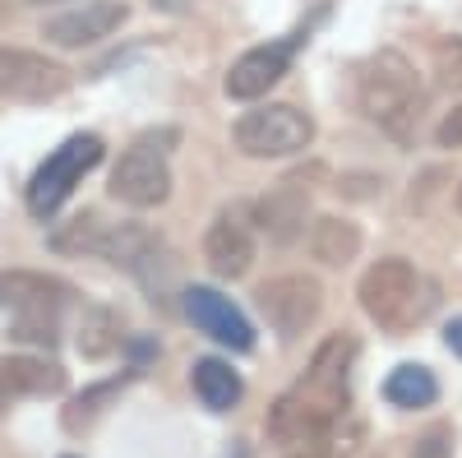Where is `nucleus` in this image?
Returning <instances> with one entry per match:
<instances>
[{
  "label": "nucleus",
  "mask_w": 462,
  "mask_h": 458,
  "mask_svg": "<svg viewBox=\"0 0 462 458\" xmlns=\"http://www.w3.org/2000/svg\"><path fill=\"white\" fill-rule=\"evenodd\" d=\"M291 458H333V453H324V449H300V453H291Z\"/></svg>",
  "instance_id": "24"
},
{
  "label": "nucleus",
  "mask_w": 462,
  "mask_h": 458,
  "mask_svg": "<svg viewBox=\"0 0 462 458\" xmlns=\"http://www.w3.org/2000/svg\"><path fill=\"white\" fill-rule=\"evenodd\" d=\"M352 361H356V338L352 333H328L315 348L305 375L268 407V416H263L268 440L273 444H300V449L319 444L337 426V416L346 412Z\"/></svg>",
  "instance_id": "1"
},
{
  "label": "nucleus",
  "mask_w": 462,
  "mask_h": 458,
  "mask_svg": "<svg viewBox=\"0 0 462 458\" xmlns=\"http://www.w3.org/2000/svg\"><path fill=\"white\" fill-rule=\"evenodd\" d=\"M444 342H448V352H453V357H462V320H453V324L444 329Z\"/></svg>",
  "instance_id": "23"
},
{
  "label": "nucleus",
  "mask_w": 462,
  "mask_h": 458,
  "mask_svg": "<svg viewBox=\"0 0 462 458\" xmlns=\"http://www.w3.org/2000/svg\"><path fill=\"white\" fill-rule=\"evenodd\" d=\"M185 320L199 333H208L213 342L231 352H250L254 348V324L245 320V311L231 296H222L217 287H185Z\"/></svg>",
  "instance_id": "13"
},
{
  "label": "nucleus",
  "mask_w": 462,
  "mask_h": 458,
  "mask_svg": "<svg viewBox=\"0 0 462 458\" xmlns=\"http://www.w3.org/2000/svg\"><path fill=\"white\" fill-rule=\"evenodd\" d=\"M204 259L217 278H245L250 264H254V227H250V213L245 204H231L222 209L208 232H204Z\"/></svg>",
  "instance_id": "14"
},
{
  "label": "nucleus",
  "mask_w": 462,
  "mask_h": 458,
  "mask_svg": "<svg viewBox=\"0 0 462 458\" xmlns=\"http://www.w3.org/2000/svg\"><path fill=\"white\" fill-rule=\"evenodd\" d=\"M102 139L97 135H69L60 148L47 153V163L32 172L28 181V213L32 218H51L97 163H102Z\"/></svg>",
  "instance_id": "7"
},
{
  "label": "nucleus",
  "mask_w": 462,
  "mask_h": 458,
  "mask_svg": "<svg viewBox=\"0 0 462 458\" xmlns=\"http://www.w3.org/2000/svg\"><path fill=\"white\" fill-rule=\"evenodd\" d=\"M383 398H389L393 407H402V412L430 407V403L439 398V379H435V375H430L426 366L407 361V366L389 370V379H383Z\"/></svg>",
  "instance_id": "19"
},
{
  "label": "nucleus",
  "mask_w": 462,
  "mask_h": 458,
  "mask_svg": "<svg viewBox=\"0 0 462 458\" xmlns=\"http://www.w3.org/2000/svg\"><path fill=\"white\" fill-rule=\"evenodd\" d=\"M65 389V370L42 357H0V412L19 398H42Z\"/></svg>",
  "instance_id": "15"
},
{
  "label": "nucleus",
  "mask_w": 462,
  "mask_h": 458,
  "mask_svg": "<svg viewBox=\"0 0 462 458\" xmlns=\"http://www.w3.org/2000/svg\"><path fill=\"white\" fill-rule=\"evenodd\" d=\"M0 23H5V10H0Z\"/></svg>",
  "instance_id": "27"
},
{
  "label": "nucleus",
  "mask_w": 462,
  "mask_h": 458,
  "mask_svg": "<svg viewBox=\"0 0 462 458\" xmlns=\"http://www.w3.org/2000/svg\"><path fill=\"white\" fill-rule=\"evenodd\" d=\"M361 311L389 333H407L416 329L420 320H426L435 311V287L430 278L416 269L411 259L402 255H389V259H374L370 269L361 274Z\"/></svg>",
  "instance_id": "3"
},
{
  "label": "nucleus",
  "mask_w": 462,
  "mask_h": 458,
  "mask_svg": "<svg viewBox=\"0 0 462 458\" xmlns=\"http://www.w3.org/2000/svg\"><path fill=\"white\" fill-rule=\"evenodd\" d=\"M457 209H462V185H457Z\"/></svg>",
  "instance_id": "25"
},
{
  "label": "nucleus",
  "mask_w": 462,
  "mask_h": 458,
  "mask_svg": "<svg viewBox=\"0 0 462 458\" xmlns=\"http://www.w3.org/2000/svg\"><path fill=\"white\" fill-rule=\"evenodd\" d=\"M305 204H310V190H300V181H282L273 195H263L259 218H263V227L278 241H291L305 227Z\"/></svg>",
  "instance_id": "18"
},
{
  "label": "nucleus",
  "mask_w": 462,
  "mask_h": 458,
  "mask_svg": "<svg viewBox=\"0 0 462 458\" xmlns=\"http://www.w3.org/2000/svg\"><path fill=\"white\" fill-rule=\"evenodd\" d=\"M356 107L379 130H389L393 139H407V130L416 121V107H420L416 65L393 47H379L374 56H365L356 65Z\"/></svg>",
  "instance_id": "4"
},
{
  "label": "nucleus",
  "mask_w": 462,
  "mask_h": 458,
  "mask_svg": "<svg viewBox=\"0 0 462 458\" xmlns=\"http://www.w3.org/2000/svg\"><path fill=\"white\" fill-rule=\"evenodd\" d=\"M435 139H439V148H462V107H453L448 117L439 121Z\"/></svg>",
  "instance_id": "22"
},
{
  "label": "nucleus",
  "mask_w": 462,
  "mask_h": 458,
  "mask_svg": "<svg viewBox=\"0 0 462 458\" xmlns=\"http://www.w3.org/2000/svg\"><path fill=\"white\" fill-rule=\"evenodd\" d=\"M435 65H439V79L448 89H462V37H444L435 47Z\"/></svg>",
  "instance_id": "21"
},
{
  "label": "nucleus",
  "mask_w": 462,
  "mask_h": 458,
  "mask_svg": "<svg viewBox=\"0 0 462 458\" xmlns=\"http://www.w3.org/2000/svg\"><path fill=\"white\" fill-rule=\"evenodd\" d=\"M176 130H158V135H143L134 139L121 163L111 167V200H121L125 209H158L171 195V167H167V144H176Z\"/></svg>",
  "instance_id": "6"
},
{
  "label": "nucleus",
  "mask_w": 462,
  "mask_h": 458,
  "mask_svg": "<svg viewBox=\"0 0 462 458\" xmlns=\"http://www.w3.org/2000/svg\"><path fill=\"white\" fill-rule=\"evenodd\" d=\"M125 19H130L125 0H84V5H69V10L51 14L42 23V37L51 47L79 51V47H93V42H102V37H111Z\"/></svg>",
  "instance_id": "11"
},
{
  "label": "nucleus",
  "mask_w": 462,
  "mask_h": 458,
  "mask_svg": "<svg viewBox=\"0 0 462 458\" xmlns=\"http://www.w3.org/2000/svg\"><path fill=\"white\" fill-rule=\"evenodd\" d=\"M296 47H300V37L291 33V37H278V42H259V47L241 51L236 61H231V70H226V98H236V102L263 98L291 70Z\"/></svg>",
  "instance_id": "12"
},
{
  "label": "nucleus",
  "mask_w": 462,
  "mask_h": 458,
  "mask_svg": "<svg viewBox=\"0 0 462 458\" xmlns=\"http://www.w3.org/2000/svg\"><path fill=\"white\" fill-rule=\"evenodd\" d=\"M69 283L51 278V274H32V269H10L0 274V305L14 320V338L19 342H51L60 338V320L69 305Z\"/></svg>",
  "instance_id": "5"
},
{
  "label": "nucleus",
  "mask_w": 462,
  "mask_h": 458,
  "mask_svg": "<svg viewBox=\"0 0 462 458\" xmlns=\"http://www.w3.org/2000/svg\"><path fill=\"white\" fill-rule=\"evenodd\" d=\"M116 342H121V320H116L106 305H93V311H84L79 352H84V357H106Z\"/></svg>",
  "instance_id": "20"
},
{
  "label": "nucleus",
  "mask_w": 462,
  "mask_h": 458,
  "mask_svg": "<svg viewBox=\"0 0 462 458\" xmlns=\"http://www.w3.org/2000/svg\"><path fill=\"white\" fill-rule=\"evenodd\" d=\"M37 5H51V0H37Z\"/></svg>",
  "instance_id": "26"
},
{
  "label": "nucleus",
  "mask_w": 462,
  "mask_h": 458,
  "mask_svg": "<svg viewBox=\"0 0 462 458\" xmlns=\"http://www.w3.org/2000/svg\"><path fill=\"white\" fill-rule=\"evenodd\" d=\"M231 139H236V148L245 158H291V153L310 148L315 121L291 102H268V107L245 111L236 121V130H231Z\"/></svg>",
  "instance_id": "8"
},
{
  "label": "nucleus",
  "mask_w": 462,
  "mask_h": 458,
  "mask_svg": "<svg viewBox=\"0 0 462 458\" xmlns=\"http://www.w3.org/2000/svg\"><path fill=\"white\" fill-rule=\"evenodd\" d=\"M189 385H195L199 403L213 407V412H231L241 403V394H245L241 375L231 370V361H222V357H199L195 366H189Z\"/></svg>",
  "instance_id": "16"
},
{
  "label": "nucleus",
  "mask_w": 462,
  "mask_h": 458,
  "mask_svg": "<svg viewBox=\"0 0 462 458\" xmlns=\"http://www.w3.org/2000/svg\"><path fill=\"white\" fill-rule=\"evenodd\" d=\"M254 296H259V311H263L268 329H273L278 338H300L305 329L319 320V311H324V287L310 274L268 278Z\"/></svg>",
  "instance_id": "9"
},
{
  "label": "nucleus",
  "mask_w": 462,
  "mask_h": 458,
  "mask_svg": "<svg viewBox=\"0 0 462 458\" xmlns=\"http://www.w3.org/2000/svg\"><path fill=\"white\" fill-rule=\"evenodd\" d=\"M69 89V70L42 51L0 47V102H51Z\"/></svg>",
  "instance_id": "10"
},
{
  "label": "nucleus",
  "mask_w": 462,
  "mask_h": 458,
  "mask_svg": "<svg viewBox=\"0 0 462 458\" xmlns=\"http://www.w3.org/2000/svg\"><path fill=\"white\" fill-rule=\"evenodd\" d=\"M310 255L328 269H342V264H352L361 255V227L352 218H315L310 227Z\"/></svg>",
  "instance_id": "17"
},
{
  "label": "nucleus",
  "mask_w": 462,
  "mask_h": 458,
  "mask_svg": "<svg viewBox=\"0 0 462 458\" xmlns=\"http://www.w3.org/2000/svg\"><path fill=\"white\" fill-rule=\"evenodd\" d=\"M56 250H88L111 259L116 269L134 274L143 287H162L171 278V250L158 232H148L139 222H102L97 213L74 218L65 232H56L51 241Z\"/></svg>",
  "instance_id": "2"
}]
</instances>
